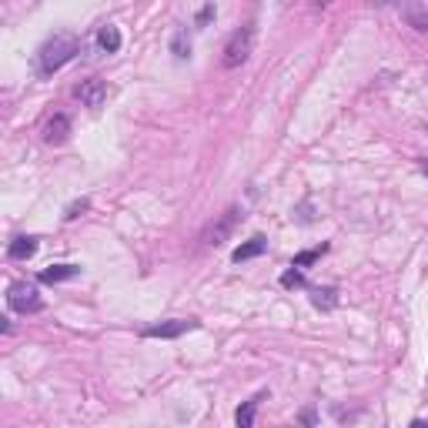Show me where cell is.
Here are the masks:
<instances>
[{
  "label": "cell",
  "mask_w": 428,
  "mask_h": 428,
  "mask_svg": "<svg viewBox=\"0 0 428 428\" xmlns=\"http://www.w3.org/2000/svg\"><path fill=\"white\" fill-rule=\"evenodd\" d=\"M77 54H81V40H77L74 34H54V37L37 51L40 74H54V71L67 67V64L74 61Z\"/></svg>",
  "instance_id": "obj_1"
},
{
  "label": "cell",
  "mask_w": 428,
  "mask_h": 428,
  "mask_svg": "<svg viewBox=\"0 0 428 428\" xmlns=\"http://www.w3.org/2000/svg\"><path fill=\"white\" fill-rule=\"evenodd\" d=\"M251 51H254V24H241L238 30L227 37L221 64H225L227 71H234V67H241V64L251 57Z\"/></svg>",
  "instance_id": "obj_2"
},
{
  "label": "cell",
  "mask_w": 428,
  "mask_h": 428,
  "mask_svg": "<svg viewBox=\"0 0 428 428\" xmlns=\"http://www.w3.org/2000/svg\"><path fill=\"white\" fill-rule=\"evenodd\" d=\"M7 308L20 311V315H37V311H44V298L37 295V288L30 281H13L7 288Z\"/></svg>",
  "instance_id": "obj_3"
},
{
  "label": "cell",
  "mask_w": 428,
  "mask_h": 428,
  "mask_svg": "<svg viewBox=\"0 0 428 428\" xmlns=\"http://www.w3.org/2000/svg\"><path fill=\"white\" fill-rule=\"evenodd\" d=\"M241 218H244V211H241L238 204H231L225 214H218V221L208 225V231H204V244H208V248H221V244L234 234V227L241 225Z\"/></svg>",
  "instance_id": "obj_4"
},
{
  "label": "cell",
  "mask_w": 428,
  "mask_h": 428,
  "mask_svg": "<svg viewBox=\"0 0 428 428\" xmlns=\"http://www.w3.org/2000/svg\"><path fill=\"white\" fill-rule=\"evenodd\" d=\"M194 328H198L194 318H167V321L141 328V338H181V335H188Z\"/></svg>",
  "instance_id": "obj_5"
},
{
  "label": "cell",
  "mask_w": 428,
  "mask_h": 428,
  "mask_svg": "<svg viewBox=\"0 0 428 428\" xmlns=\"http://www.w3.org/2000/svg\"><path fill=\"white\" fill-rule=\"evenodd\" d=\"M74 97L84 107H90V111H101L104 101H107V84H104L101 77H88V81H81L74 88Z\"/></svg>",
  "instance_id": "obj_6"
},
{
  "label": "cell",
  "mask_w": 428,
  "mask_h": 428,
  "mask_svg": "<svg viewBox=\"0 0 428 428\" xmlns=\"http://www.w3.org/2000/svg\"><path fill=\"white\" fill-rule=\"evenodd\" d=\"M40 134H44V144H54V148L64 144V141L71 138V117H67L64 111H57L54 117H47V124H44Z\"/></svg>",
  "instance_id": "obj_7"
},
{
  "label": "cell",
  "mask_w": 428,
  "mask_h": 428,
  "mask_svg": "<svg viewBox=\"0 0 428 428\" xmlns=\"http://www.w3.org/2000/svg\"><path fill=\"white\" fill-rule=\"evenodd\" d=\"M265 398H268V391H254L248 402H241V408L234 412V425H238V428H254V415H258V408H261Z\"/></svg>",
  "instance_id": "obj_8"
},
{
  "label": "cell",
  "mask_w": 428,
  "mask_h": 428,
  "mask_svg": "<svg viewBox=\"0 0 428 428\" xmlns=\"http://www.w3.org/2000/svg\"><path fill=\"white\" fill-rule=\"evenodd\" d=\"M265 248H268V238H265V234H254V238H248L244 244H238V248H234L231 261H234V265H241V261H251V258H258V254H265Z\"/></svg>",
  "instance_id": "obj_9"
},
{
  "label": "cell",
  "mask_w": 428,
  "mask_h": 428,
  "mask_svg": "<svg viewBox=\"0 0 428 428\" xmlns=\"http://www.w3.org/2000/svg\"><path fill=\"white\" fill-rule=\"evenodd\" d=\"M77 275H81V265H51V268H44L37 278L44 285H61V281H71Z\"/></svg>",
  "instance_id": "obj_10"
},
{
  "label": "cell",
  "mask_w": 428,
  "mask_h": 428,
  "mask_svg": "<svg viewBox=\"0 0 428 428\" xmlns=\"http://www.w3.org/2000/svg\"><path fill=\"white\" fill-rule=\"evenodd\" d=\"M34 254H37V238H34V234L13 238L11 248H7V258H11V261H27V258H34Z\"/></svg>",
  "instance_id": "obj_11"
},
{
  "label": "cell",
  "mask_w": 428,
  "mask_h": 428,
  "mask_svg": "<svg viewBox=\"0 0 428 428\" xmlns=\"http://www.w3.org/2000/svg\"><path fill=\"white\" fill-rule=\"evenodd\" d=\"M97 47H101L104 54H117L121 51V30L114 24H101L97 27Z\"/></svg>",
  "instance_id": "obj_12"
},
{
  "label": "cell",
  "mask_w": 428,
  "mask_h": 428,
  "mask_svg": "<svg viewBox=\"0 0 428 428\" xmlns=\"http://www.w3.org/2000/svg\"><path fill=\"white\" fill-rule=\"evenodd\" d=\"M171 54H174V61H188L191 57V30L184 24L174 30V37H171Z\"/></svg>",
  "instance_id": "obj_13"
},
{
  "label": "cell",
  "mask_w": 428,
  "mask_h": 428,
  "mask_svg": "<svg viewBox=\"0 0 428 428\" xmlns=\"http://www.w3.org/2000/svg\"><path fill=\"white\" fill-rule=\"evenodd\" d=\"M402 17H405V20H408L412 27H415V30H422V34L428 30V11L422 7V4H405V7H402Z\"/></svg>",
  "instance_id": "obj_14"
},
{
  "label": "cell",
  "mask_w": 428,
  "mask_h": 428,
  "mask_svg": "<svg viewBox=\"0 0 428 428\" xmlns=\"http://www.w3.org/2000/svg\"><path fill=\"white\" fill-rule=\"evenodd\" d=\"M311 304L321 311H331L338 304V288H311Z\"/></svg>",
  "instance_id": "obj_15"
},
{
  "label": "cell",
  "mask_w": 428,
  "mask_h": 428,
  "mask_svg": "<svg viewBox=\"0 0 428 428\" xmlns=\"http://www.w3.org/2000/svg\"><path fill=\"white\" fill-rule=\"evenodd\" d=\"M321 254H328V244H318V248H308V251L295 254V261H291V268H298V271H304L308 265H315Z\"/></svg>",
  "instance_id": "obj_16"
},
{
  "label": "cell",
  "mask_w": 428,
  "mask_h": 428,
  "mask_svg": "<svg viewBox=\"0 0 428 428\" xmlns=\"http://www.w3.org/2000/svg\"><path fill=\"white\" fill-rule=\"evenodd\" d=\"M281 285H285V288H308V281H304V275L298 268H288V271L281 275Z\"/></svg>",
  "instance_id": "obj_17"
},
{
  "label": "cell",
  "mask_w": 428,
  "mask_h": 428,
  "mask_svg": "<svg viewBox=\"0 0 428 428\" xmlns=\"http://www.w3.org/2000/svg\"><path fill=\"white\" fill-rule=\"evenodd\" d=\"M214 13H218V7L214 4H204L201 11H198V17H194V27H208L214 20Z\"/></svg>",
  "instance_id": "obj_18"
},
{
  "label": "cell",
  "mask_w": 428,
  "mask_h": 428,
  "mask_svg": "<svg viewBox=\"0 0 428 428\" xmlns=\"http://www.w3.org/2000/svg\"><path fill=\"white\" fill-rule=\"evenodd\" d=\"M88 208H90V201H88V198H81V201H74L71 208H67V211H64V218H67V221H74V218H81V214L88 211Z\"/></svg>",
  "instance_id": "obj_19"
},
{
  "label": "cell",
  "mask_w": 428,
  "mask_h": 428,
  "mask_svg": "<svg viewBox=\"0 0 428 428\" xmlns=\"http://www.w3.org/2000/svg\"><path fill=\"white\" fill-rule=\"evenodd\" d=\"M315 422H318V412H315V405H308L302 412V425L304 428H315Z\"/></svg>",
  "instance_id": "obj_20"
},
{
  "label": "cell",
  "mask_w": 428,
  "mask_h": 428,
  "mask_svg": "<svg viewBox=\"0 0 428 428\" xmlns=\"http://www.w3.org/2000/svg\"><path fill=\"white\" fill-rule=\"evenodd\" d=\"M11 318H0V331H4V335H11Z\"/></svg>",
  "instance_id": "obj_21"
},
{
  "label": "cell",
  "mask_w": 428,
  "mask_h": 428,
  "mask_svg": "<svg viewBox=\"0 0 428 428\" xmlns=\"http://www.w3.org/2000/svg\"><path fill=\"white\" fill-rule=\"evenodd\" d=\"M418 167H422V174H428V157H418Z\"/></svg>",
  "instance_id": "obj_22"
},
{
  "label": "cell",
  "mask_w": 428,
  "mask_h": 428,
  "mask_svg": "<svg viewBox=\"0 0 428 428\" xmlns=\"http://www.w3.org/2000/svg\"><path fill=\"white\" fill-rule=\"evenodd\" d=\"M412 428H428V422H422V418H415V422H412Z\"/></svg>",
  "instance_id": "obj_23"
}]
</instances>
